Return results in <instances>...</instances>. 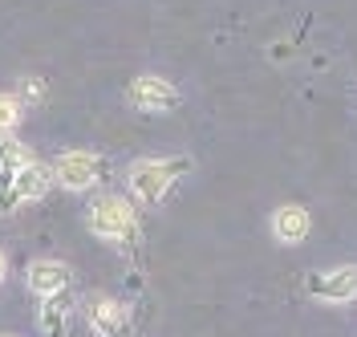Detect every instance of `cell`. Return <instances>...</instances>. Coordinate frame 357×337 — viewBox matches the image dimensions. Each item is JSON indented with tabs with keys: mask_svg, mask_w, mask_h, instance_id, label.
<instances>
[{
	"mask_svg": "<svg viewBox=\"0 0 357 337\" xmlns=\"http://www.w3.org/2000/svg\"><path fill=\"white\" fill-rule=\"evenodd\" d=\"M86 224L98 240L122 248L126 256L142 252V227H138V216H134V203L114 195V191L93 195V203H89V211H86Z\"/></svg>",
	"mask_w": 357,
	"mask_h": 337,
	"instance_id": "6da1fadb",
	"label": "cell"
},
{
	"mask_svg": "<svg viewBox=\"0 0 357 337\" xmlns=\"http://www.w3.org/2000/svg\"><path fill=\"white\" fill-rule=\"evenodd\" d=\"M309 232H312V220H309L305 207L284 203V207L272 211V236H276L280 244H301V240H309Z\"/></svg>",
	"mask_w": 357,
	"mask_h": 337,
	"instance_id": "9c48e42d",
	"label": "cell"
},
{
	"mask_svg": "<svg viewBox=\"0 0 357 337\" xmlns=\"http://www.w3.org/2000/svg\"><path fill=\"white\" fill-rule=\"evenodd\" d=\"M17 126H21V102H17V93H0V138L17 135Z\"/></svg>",
	"mask_w": 357,
	"mask_h": 337,
	"instance_id": "7c38bea8",
	"label": "cell"
},
{
	"mask_svg": "<svg viewBox=\"0 0 357 337\" xmlns=\"http://www.w3.org/2000/svg\"><path fill=\"white\" fill-rule=\"evenodd\" d=\"M45 98V82L41 77H21V93H17V102L21 106H37Z\"/></svg>",
	"mask_w": 357,
	"mask_h": 337,
	"instance_id": "4fadbf2b",
	"label": "cell"
},
{
	"mask_svg": "<svg viewBox=\"0 0 357 337\" xmlns=\"http://www.w3.org/2000/svg\"><path fill=\"white\" fill-rule=\"evenodd\" d=\"M49 167L45 163H24L21 171H0V216H8L13 207H21V203H33L41 200L45 191H49Z\"/></svg>",
	"mask_w": 357,
	"mask_h": 337,
	"instance_id": "3957f363",
	"label": "cell"
},
{
	"mask_svg": "<svg viewBox=\"0 0 357 337\" xmlns=\"http://www.w3.org/2000/svg\"><path fill=\"white\" fill-rule=\"evenodd\" d=\"M130 106L134 110H146V114H167L178 106V90L167 82V77H158V73H142V77H134L130 82Z\"/></svg>",
	"mask_w": 357,
	"mask_h": 337,
	"instance_id": "52a82bcc",
	"label": "cell"
},
{
	"mask_svg": "<svg viewBox=\"0 0 357 337\" xmlns=\"http://www.w3.org/2000/svg\"><path fill=\"white\" fill-rule=\"evenodd\" d=\"M305 289L325 301V305H349L357 301V264H341V269H329V272H317L305 280Z\"/></svg>",
	"mask_w": 357,
	"mask_h": 337,
	"instance_id": "8992f818",
	"label": "cell"
},
{
	"mask_svg": "<svg viewBox=\"0 0 357 337\" xmlns=\"http://www.w3.org/2000/svg\"><path fill=\"white\" fill-rule=\"evenodd\" d=\"M69 317H73V289L57 292V297H45L41 313H37L41 337H66L69 334Z\"/></svg>",
	"mask_w": 357,
	"mask_h": 337,
	"instance_id": "30bf717a",
	"label": "cell"
},
{
	"mask_svg": "<svg viewBox=\"0 0 357 337\" xmlns=\"http://www.w3.org/2000/svg\"><path fill=\"white\" fill-rule=\"evenodd\" d=\"M24 285H29V292H33L37 301H45V297H57V292L73 289V272H69L66 260L37 256V260L29 264V272H24Z\"/></svg>",
	"mask_w": 357,
	"mask_h": 337,
	"instance_id": "ba28073f",
	"label": "cell"
},
{
	"mask_svg": "<svg viewBox=\"0 0 357 337\" xmlns=\"http://www.w3.org/2000/svg\"><path fill=\"white\" fill-rule=\"evenodd\" d=\"M187 171H191V158L187 155L138 158L130 167V175H126V183H130V195L142 203V207H155V203H162V195H167Z\"/></svg>",
	"mask_w": 357,
	"mask_h": 337,
	"instance_id": "7a4b0ae2",
	"label": "cell"
},
{
	"mask_svg": "<svg viewBox=\"0 0 357 337\" xmlns=\"http://www.w3.org/2000/svg\"><path fill=\"white\" fill-rule=\"evenodd\" d=\"M24 163H33V151L17 138H0V171H21Z\"/></svg>",
	"mask_w": 357,
	"mask_h": 337,
	"instance_id": "8fae6325",
	"label": "cell"
},
{
	"mask_svg": "<svg viewBox=\"0 0 357 337\" xmlns=\"http://www.w3.org/2000/svg\"><path fill=\"white\" fill-rule=\"evenodd\" d=\"M49 175H53V183H61L66 191H89L110 171H106V158L93 155V151H66V155H57L49 163Z\"/></svg>",
	"mask_w": 357,
	"mask_h": 337,
	"instance_id": "277c9868",
	"label": "cell"
},
{
	"mask_svg": "<svg viewBox=\"0 0 357 337\" xmlns=\"http://www.w3.org/2000/svg\"><path fill=\"white\" fill-rule=\"evenodd\" d=\"M4 269H8V264H4V248H0V285H4Z\"/></svg>",
	"mask_w": 357,
	"mask_h": 337,
	"instance_id": "5bb4252c",
	"label": "cell"
},
{
	"mask_svg": "<svg viewBox=\"0 0 357 337\" xmlns=\"http://www.w3.org/2000/svg\"><path fill=\"white\" fill-rule=\"evenodd\" d=\"M82 313L98 337H130V313L122 309V301H114L106 292H89L82 301Z\"/></svg>",
	"mask_w": 357,
	"mask_h": 337,
	"instance_id": "5b68a950",
	"label": "cell"
},
{
	"mask_svg": "<svg viewBox=\"0 0 357 337\" xmlns=\"http://www.w3.org/2000/svg\"><path fill=\"white\" fill-rule=\"evenodd\" d=\"M0 337H4V334H0Z\"/></svg>",
	"mask_w": 357,
	"mask_h": 337,
	"instance_id": "9a60e30c",
	"label": "cell"
}]
</instances>
